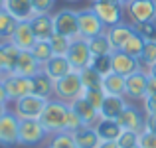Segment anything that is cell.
Returning a JSON list of instances; mask_svg holds the SVG:
<instances>
[{"label": "cell", "instance_id": "obj_8", "mask_svg": "<svg viewBox=\"0 0 156 148\" xmlns=\"http://www.w3.org/2000/svg\"><path fill=\"white\" fill-rule=\"evenodd\" d=\"M46 103H48V99H42V97L34 95V93H30V95L18 99L14 103V113L18 118H40Z\"/></svg>", "mask_w": 156, "mask_h": 148}, {"label": "cell", "instance_id": "obj_49", "mask_svg": "<svg viewBox=\"0 0 156 148\" xmlns=\"http://www.w3.org/2000/svg\"><path fill=\"white\" fill-rule=\"evenodd\" d=\"M146 75H150V77H156V63H152L148 69H146Z\"/></svg>", "mask_w": 156, "mask_h": 148}, {"label": "cell", "instance_id": "obj_42", "mask_svg": "<svg viewBox=\"0 0 156 148\" xmlns=\"http://www.w3.org/2000/svg\"><path fill=\"white\" fill-rule=\"evenodd\" d=\"M53 4H55V0H32V6H34L36 14H50Z\"/></svg>", "mask_w": 156, "mask_h": 148}, {"label": "cell", "instance_id": "obj_12", "mask_svg": "<svg viewBox=\"0 0 156 148\" xmlns=\"http://www.w3.org/2000/svg\"><path fill=\"white\" fill-rule=\"evenodd\" d=\"M130 24H142L154 20V0H133L125 6Z\"/></svg>", "mask_w": 156, "mask_h": 148}, {"label": "cell", "instance_id": "obj_44", "mask_svg": "<svg viewBox=\"0 0 156 148\" xmlns=\"http://www.w3.org/2000/svg\"><path fill=\"white\" fill-rule=\"evenodd\" d=\"M146 95H156V77L148 75V83H146Z\"/></svg>", "mask_w": 156, "mask_h": 148}, {"label": "cell", "instance_id": "obj_34", "mask_svg": "<svg viewBox=\"0 0 156 148\" xmlns=\"http://www.w3.org/2000/svg\"><path fill=\"white\" fill-rule=\"evenodd\" d=\"M91 65L99 75H107V73L113 71V59H111V53L109 55H93L91 59Z\"/></svg>", "mask_w": 156, "mask_h": 148}, {"label": "cell", "instance_id": "obj_18", "mask_svg": "<svg viewBox=\"0 0 156 148\" xmlns=\"http://www.w3.org/2000/svg\"><path fill=\"white\" fill-rule=\"evenodd\" d=\"M69 107H71V111L81 118L83 126H95V122L99 121V111H97L85 97L75 99V101H73Z\"/></svg>", "mask_w": 156, "mask_h": 148}, {"label": "cell", "instance_id": "obj_26", "mask_svg": "<svg viewBox=\"0 0 156 148\" xmlns=\"http://www.w3.org/2000/svg\"><path fill=\"white\" fill-rule=\"evenodd\" d=\"M125 83H126V77L111 71L107 75H103L101 89L105 91V95H125Z\"/></svg>", "mask_w": 156, "mask_h": 148}, {"label": "cell", "instance_id": "obj_11", "mask_svg": "<svg viewBox=\"0 0 156 148\" xmlns=\"http://www.w3.org/2000/svg\"><path fill=\"white\" fill-rule=\"evenodd\" d=\"M111 59H113V71L119 73V75H122V77H129V75H133V73H136V71L142 69L140 59L125 53L122 49L113 51L111 53Z\"/></svg>", "mask_w": 156, "mask_h": 148}, {"label": "cell", "instance_id": "obj_19", "mask_svg": "<svg viewBox=\"0 0 156 148\" xmlns=\"http://www.w3.org/2000/svg\"><path fill=\"white\" fill-rule=\"evenodd\" d=\"M4 10L14 16L18 22H30L36 14L32 0H4Z\"/></svg>", "mask_w": 156, "mask_h": 148}, {"label": "cell", "instance_id": "obj_21", "mask_svg": "<svg viewBox=\"0 0 156 148\" xmlns=\"http://www.w3.org/2000/svg\"><path fill=\"white\" fill-rule=\"evenodd\" d=\"M18 55H20V49L12 42H0V75L14 73Z\"/></svg>", "mask_w": 156, "mask_h": 148}, {"label": "cell", "instance_id": "obj_52", "mask_svg": "<svg viewBox=\"0 0 156 148\" xmlns=\"http://www.w3.org/2000/svg\"><path fill=\"white\" fill-rule=\"evenodd\" d=\"M0 10H4V0H0Z\"/></svg>", "mask_w": 156, "mask_h": 148}, {"label": "cell", "instance_id": "obj_13", "mask_svg": "<svg viewBox=\"0 0 156 148\" xmlns=\"http://www.w3.org/2000/svg\"><path fill=\"white\" fill-rule=\"evenodd\" d=\"M117 122L121 125L122 130H133V132H138V134H140L142 130L146 129V115H142L136 107L129 105L121 115H119Z\"/></svg>", "mask_w": 156, "mask_h": 148}, {"label": "cell", "instance_id": "obj_16", "mask_svg": "<svg viewBox=\"0 0 156 148\" xmlns=\"http://www.w3.org/2000/svg\"><path fill=\"white\" fill-rule=\"evenodd\" d=\"M8 42H12L20 51H26V49L30 51L38 40H36V36H34V30H32L30 22H18L14 34H12V38L8 40Z\"/></svg>", "mask_w": 156, "mask_h": 148}, {"label": "cell", "instance_id": "obj_7", "mask_svg": "<svg viewBox=\"0 0 156 148\" xmlns=\"http://www.w3.org/2000/svg\"><path fill=\"white\" fill-rule=\"evenodd\" d=\"M53 28L55 34H61L69 40L79 38V24H77V12L75 10H59L53 14Z\"/></svg>", "mask_w": 156, "mask_h": 148}, {"label": "cell", "instance_id": "obj_17", "mask_svg": "<svg viewBox=\"0 0 156 148\" xmlns=\"http://www.w3.org/2000/svg\"><path fill=\"white\" fill-rule=\"evenodd\" d=\"M30 26H32V30H34L36 40H40V42H48V40L55 34L53 14H34V18L30 20Z\"/></svg>", "mask_w": 156, "mask_h": 148}, {"label": "cell", "instance_id": "obj_23", "mask_svg": "<svg viewBox=\"0 0 156 148\" xmlns=\"http://www.w3.org/2000/svg\"><path fill=\"white\" fill-rule=\"evenodd\" d=\"M42 71L46 73L48 77H51V79L55 81V79H59V77L71 73L73 69H71V65H69L67 57H57V55H53V57H50V59L46 61V63H42Z\"/></svg>", "mask_w": 156, "mask_h": 148}, {"label": "cell", "instance_id": "obj_46", "mask_svg": "<svg viewBox=\"0 0 156 148\" xmlns=\"http://www.w3.org/2000/svg\"><path fill=\"white\" fill-rule=\"evenodd\" d=\"M0 101H2V103H10V99H8V93H6V87H4L2 79H0Z\"/></svg>", "mask_w": 156, "mask_h": 148}, {"label": "cell", "instance_id": "obj_45", "mask_svg": "<svg viewBox=\"0 0 156 148\" xmlns=\"http://www.w3.org/2000/svg\"><path fill=\"white\" fill-rule=\"evenodd\" d=\"M146 129L156 132V115H146Z\"/></svg>", "mask_w": 156, "mask_h": 148}, {"label": "cell", "instance_id": "obj_40", "mask_svg": "<svg viewBox=\"0 0 156 148\" xmlns=\"http://www.w3.org/2000/svg\"><path fill=\"white\" fill-rule=\"evenodd\" d=\"M136 144L140 148H156V132L154 130L144 129L140 134H138V142Z\"/></svg>", "mask_w": 156, "mask_h": 148}, {"label": "cell", "instance_id": "obj_50", "mask_svg": "<svg viewBox=\"0 0 156 148\" xmlns=\"http://www.w3.org/2000/svg\"><path fill=\"white\" fill-rule=\"evenodd\" d=\"M99 2H107V4H119V0H99Z\"/></svg>", "mask_w": 156, "mask_h": 148}, {"label": "cell", "instance_id": "obj_51", "mask_svg": "<svg viewBox=\"0 0 156 148\" xmlns=\"http://www.w3.org/2000/svg\"><path fill=\"white\" fill-rule=\"evenodd\" d=\"M129 2H133V0H119V4H121V6H126Z\"/></svg>", "mask_w": 156, "mask_h": 148}, {"label": "cell", "instance_id": "obj_4", "mask_svg": "<svg viewBox=\"0 0 156 148\" xmlns=\"http://www.w3.org/2000/svg\"><path fill=\"white\" fill-rule=\"evenodd\" d=\"M77 24H79V36L83 40H91L99 34H105L107 26L99 20V16L93 12V8L77 12Z\"/></svg>", "mask_w": 156, "mask_h": 148}, {"label": "cell", "instance_id": "obj_43", "mask_svg": "<svg viewBox=\"0 0 156 148\" xmlns=\"http://www.w3.org/2000/svg\"><path fill=\"white\" fill-rule=\"evenodd\" d=\"M142 103H144V115H156V95H146Z\"/></svg>", "mask_w": 156, "mask_h": 148}, {"label": "cell", "instance_id": "obj_14", "mask_svg": "<svg viewBox=\"0 0 156 148\" xmlns=\"http://www.w3.org/2000/svg\"><path fill=\"white\" fill-rule=\"evenodd\" d=\"M146 83H148V75L144 69L129 75L125 83V97L130 101H142L146 97Z\"/></svg>", "mask_w": 156, "mask_h": 148}, {"label": "cell", "instance_id": "obj_10", "mask_svg": "<svg viewBox=\"0 0 156 148\" xmlns=\"http://www.w3.org/2000/svg\"><path fill=\"white\" fill-rule=\"evenodd\" d=\"M18 130H20V118L16 117V113L8 111L4 117H0V146L18 144Z\"/></svg>", "mask_w": 156, "mask_h": 148}, {"label": "cell", "instance_id": "obj_41", "mask_svg": "<svg viewBox=\"0 0 156 148\" xmlns=\"http://www.w3.org/2000/svg\"><path fill=\"white\" fill-rule=\"evenodd\" d=\"M81 126H83V122H81V118L77 117V115H75V113L71 111V107H69V115H67V121H65V130L73 134V132H77V130H79Z\"/></svg>", "mask_w": 156, "mask_h": 148}, {"label": "cell", "instance_id": "obj_5", "mask_svg": "<svg viewBox=\"0 0 156 148\" xmlns=\"http://www.w3.org/2000/svg\"><path fill=\"white\" fill-rule=\"evenodd\" d=\"M0 79L6 87L10 103H16L18 99L32 93V77H22L18 73H4V75H0Z\"/></svg>", "mask_w": 156, "mask_h": 148}, {"label": "cell", "instance_id": "obj_48", "mask_svg": "<svg viewBox=\"0 0 156 148\" xmlns=\"http://www.w3.org/2000/svg\"><path fill=\"white\" fill-rule=\"evenodd\" d=\"M6 113H8V103H2V101H0V117H4Z\"/></svg>", "mask_w": 156, "mask_h": 148}, {"label": "cell", "instance_id": "obj_3", "mask_svg": "<svg viewBox=\"0 0 156 148\" xmlns=\"http://www.w3.org/2000/svg\"><path fill=\"white\" fill-rule=\"evenodd\" d=\"M50 134L46 132L40 118H20V130H18V144L22 146H38L46 140Z\"/></svg>", "mask_w": 156, "mask_h": 148}, {"label": "cell", "instance_id": "obj_9", "mask_svg": "<svg viewBox=\"0 0 156 148\" xmlns=\"http://www.w3.org/2000/svg\"><path fill=\"white\" fill-rule=\"evenodd\" d=\"M93 12L99 16V20L105 24L107 28L117 26L122 22V16H125V6L121 4H107V2H99V0H93Z\"/></svg>", "mask_w": 156, "mask_h": 148}, {"label": "cell", "instance_id": "obj_37", "mask_svg": "<svg viewBox=\"0 0 156 148\" xmlns=\"http://www.w3.org/2000/svg\"><path fill=\"white\" fill-rule=\"evenodd\" d=\"M50 144H51L53 148H77V146H75V140H73V134L67 132V130L53 134Z\"/></svg>", "mask_w": 156, "mask_h": 148}, {"label": "cell", "instance_id": "obj_29", "mask_svg": "<svg viewBox=\"0 0 156 148\" xmlns=\"http://www.w3.org/2000/svg\"><path fill=\"white\" fill-rule=\"evenodd\" d=\"M16 26H18V20L10 16L6 10H0V42H8L14 34Z\"/></svg>", "mask_w": 156, "mask_h": 148}, {"label": "cell", "instance_id": "obj_2", "mask_svg": "<svg viewBox=\"0 0 156 148\" xmlns=\"http://www.w3.org/2000/svg\"><path fill=\"white\" fill-rule=\"evenodd\" d=\"M83 93H85V87L81 83L79 71H71L53 81V99H57V101L71 105L75 99L83 97Z\"/></svg>", "mask_w": 156, "mask_h": 148}, {"label": "cell", "instance_id": "obj_6", "mask_svg": "<svg viewBox=\"0 0 156 148\" xmlns=\"http://www.w3.org/2000/svg\"><path fill=\"white\" fill-rule=\"evenodd\" d=\"M65 57H67V61H69L73 71H81V69L89 67L93 55H91V51H89L87 40H83L81 36L75 38V40H71V46H69V51H67Z\"/></svg>", "mask_w": 156, "mask_h": 148}, {"label": "cell", "instance_id": "obj_25", "mask_svg": "<svg viewBox=\"0 0 156 148\" xmlns=\"http://www.w3.org/2000/svg\"><path fill=\"white\" fill-rule=\"evenodd\" d=\"M32 93L42 99H53V79L48 77L44 71L32 77Z\"/></svg>", "mask_w": 156, "mask_h": 148}, {"label": "cell", "instance_id": "obj_30", "mask_svg": "<svg viewBox=\"0 0 156 148\" xmlns=\"http://www.w3.org/2000/svg\"><path fill=\"white\" fill-rule=\"evenodd\" d=\"M48 42H50V48H51L53 55H57V57H65L67 51H69V46H71V40L61 36V34H53Z\"/></svg>", "mask_w": 156, "mask_h": 148}, {"label": "cell", "instance_id": "obj_15", "mask_svg": "<svg viewBox=\"0 0 156 148\" xmlns=\"http://www.w3.org/2000/svg\"><path fill=\"white\" fill-rule=\"evenodd\" d=\"M129 107V99L125 95H105V101L99 109V118H113L117 121L119 115Z\"/></svg>", "mask_w": 156, "mask_h": 148}, {"label": "cell", "instance_id": "obj_35", "mask_svg": "<svg viewBox=\"0 0 156 148\" xmlns=\"http://www.w3.org/2000/svg\"><path fill=\"white\" fill-rule=\"evenodd\" d=\"M30 51H32V55H34L40 63H46L50 57H53V51H51V48H50V42H40V40H38Z\"/></svg>", "mask_w": 156, "mask_h": 148}, {"label": "cell", "instance_id": "obj_28", "mask_svg": "<svg viewBox=\"0 0 156 148\" xmlns=\"http://www.w3.org/2000/svg\"><path fill=\"white\" fill-rule=\"evenodd\" d=\"M87 46H89L91 55H109V53H113V46H111L107 34H99V36H95V38L87 40Z\"/></svg>", "mask_w": 156, "mask_h": 148}, {"label": "cell", "instance_id": "obj_31", "mask_svg": "<svg viewBox=\"0 0 156 148\" xmlns=\"http://www.w3.org/2000/svg\"><path fill=\"white\" fill-rule=\"evenodd\" d=\"M79 77H81V83H83L85 89H95V87H101V81H103V75L95 71V69L89 65V67L81 69L79 71Z\"/></svg>", "mask_w": 156, "mask_h": 148}, {"label": "cell", "instance_id": "obj_55", "mask_svg": "<svg viewBox=\"0 0 156 148\" xmlns=\"http://www.w3.org/2000/svg\"><path fill=\"white\" fill-rule=\"evenodd\" d=\"M133 148H140V146H138V144H136V146H133Z\"/></svg>", "mask_w": 156, "mask_h": 148}, {"label": "cell", "instance_id": "obj_22", "mask_svg": "<svg viewBox=\"0 0 156 148\" xmlns=\"http://www.w3.org/2000/svg\"><path fill=\"white\" fill-rule=\"evenodd\" d=\"M42 71V63L32 55V51H20L18 55V61H16V67H14V73L22 77H34L36 73Z\"/></svg>", "mask_w": 156, "mask_h": 148}, {"label": "cell", "instance_id": "obj_38", "mask_svg": "<svg viewBox=\"0 0 156 148\" xmlns=\"http://www.w3.org/2000/svg\"><path fill=\"white\" fill-rule=\"evenodd\" d=\"M83 97L87 99V101L91 103V105L95 107L97 111H99V109H101V105H103V101H105V91H103L101 87H95V89H85Z\"/></svg>", "mask_w": 156, "mask_h": 148}, {"label": "cell", "instance_id": "obj_36", "mask_svg": "<svg viewBox=\"0 0 156 148\" xmlns=\"http://www.w3.org/2000/svg\"><path fill=\"white\" fill-rule=\"evenodd\" d=\"M140 63H142V69H148L152 63H156V42H146L144 44V49L140 53Z\"/></svg>", "mask_w": 156, "mask_h": 148}, {"label": "cell", "instance_id": "obj_53", "mask_svg": "<svg viewBox=\"0 0 156 148\" xmlns=\"http://www.w3.org/2000/svg\"><path fill=\"white\" fill-rule=\"evenodd\" d=\"M154 20H156V0H154Z\"/></svg>", "mask_w": 156, "mask_h": 148}, {"label": "cell", "instance_id": "obj_33", "mask_svg": "<svg viewBox=\"0 0 156 148\" xmlns=\"http://www.w3.org/2000/svg\"><path fill=\"white\" fill-rule=\"evenodd\" d=\"M134 32H136L144 42H156V20L134 24Z\"/></svg>", "mask_w": 156, "mask_h": 148}, {"label": "cell", "instance_id": "obj_56", "mask_svg": "<svg viewBox=\"0 0 156 148\" xmlns=\"http://www.w3.org/2000/svg\"><path fill=\"white\" fill-rule=\"evenodd\" d=\"M48 148H53V146H51V144H50V146H48Z\"/></svg>", "mask_w": 156, "mask_h": 148}, {"label": "cell", "instance_id": "obj_39", "mask_svg": "<svg viewBox=\"0 0 156 148\" xmlns=\"http://www.w3.org/2000/svg\"><path fill=\"white\" fill-rule=\"evenodd\" d=\"M115 142H117L119 148H133V146H136V142H138V132H133V130H122Z\"/></svg>", "mask_w": 156, "mask_h": 148}, {"label": "cell", "instance_id": "obj_20", "mask_svg": "<svg viewBox=\"0 0 156 148\" xmlns=\"http://www.w3.org/2000/svg\"><path fill=\"white\" fill-rule=\"evenodd\" d=\"M105 34H107V38H109L111 46H113V51H117V49H122L125 42L134 34V26H133V24L121 22V24H117V26L107 28Z\"/></svg>", "mask_w": 156, "mask_h": 148}, {"label": "cell", "instance_id": "obj_24", "mask_svg": "<svg viewBox=\"0 0 156 148\" xmlns=\"http://www.w3.org/2000/svg\"><path fill=\"white\" fill-rule=\"evenodd\" d=\"M73 140H75L77 148H99L103 142L97 134L95 126H81L77 132H73Z\"/></svg>", "mask_w": 156, "mask_h": 148}, {"label": "cell", "instance_id": "obj_47", "mask_svg": "<svg viewBox=\"0 0 156 148\" xmlns=\"http://www.w3.org/2000/svg\"><path fill=\"white\" fill-rule=\"evenodd\" d=\"M99 148H119V146H117V142H115V140H103Z\"/></svg>", "mask_w": 156, "mask_h": 148}, {"label": "cell", "instance_id": "obj_1", "mask_svg": "<svg viewBox=\"0 0 156 148\" xmlns=\"http://www.w3.org/2000/svg\"><path fill=\"white\" fill-rule=\"evenodd\" d=\"M69 115V105L57 99H48L46 107H44L42 115H40V122L44 125L48 134H57L65 130V121Z\"/></svg>", "mask_w": 156, "mask_h": 148}, {"label": "cell", "instance_id": "obj_54", "mask_svg": "<svg viewBox=\"0 0 156 148\" xmlns=\"http://www.w3.org/2000/svg\"><path fill=\"white\" fill-rule=\"evenodd\" d=\"M67 2H79V0H67Z\"/></svg>", "mask_w": 156, "mask_h": 148}, {"label": "cell", "instance_id": "obj_32", "mask_svg": "<svg viewBox=\"0 0 156 148\" xmlns=\"http://www.w3.org/2000/svg\"><path fill=\"white\" fill-rule=\"evenodd\" d=\"M144 44H146V42L136 34V32H134V34L125 42V46H122V51L129 53V55H133V57H140L142 49H144Z\"/></svg>", "mask_w": 156, "mask_h": 148}, {"label": "cell", "instance_id": "obj_27", "mask_svg": "<svg viewBox=\"0 0 156 148\" xmlns=\"http://www.w3.org/2000/svg\"><path fill=\"white\" fill-rule=\"evenodd\" d=\"M95 130L101 136V140H117L119 134L122 132L121 125L117 121H113V118H99L95 122Z\"/></svg>", "mask_w": 156, "mask_h": 148}]
</instances>
